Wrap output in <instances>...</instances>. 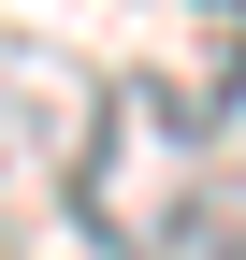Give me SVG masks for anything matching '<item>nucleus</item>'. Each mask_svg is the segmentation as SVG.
Here are the masks:
<instances>
[{
    "label": "nucleus",
    "instance_id": "1",
    "mask_svg": "<svg viewBox=\"0 0 246 260\" xmlns=\"http://www.w3.org/2000/svg\"><path fill=\"white\" fill-rule=\"evenodd\" d=\"M58 203L102 260H189L203 232V102L174 73H102L87 130L58 145Z\"/></svg>",
    "mask_w": 246,
    "mask_h": 260
},
{
    "label": "nucleus",
    "instance_id": "3",
    "mask_svg": "<svg viewBox=\"0 0 246 260\" xmlns=\"http://www.w3.org/2000/svg\"><path fill=\"white\" fill-rule=\"evenodd\" d=\"M15 159H29V145H15V73H0V188H15Z\"/></svg>",
    "mask_w": 246,
    "mask_h": 260
},
{
    "label": "nucleus",
    "instance_id": "2",
    "mask_svg": "<svg viewBox=\"0 0 246 260\" xmlns=\"http://www.w3.org/2000/svg\"><path fill=\"white\" fill-rule=\"evenodd\" d=\"M203 217L246 232V102H232V130H203Z\"/></svg>",
    "mask_w": 246,
    "mask_h": 260
}]
</instances>
